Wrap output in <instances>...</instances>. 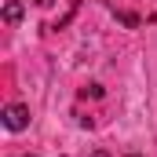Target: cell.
Wrapping results in <instances>:
<instances>
[{
    "label": "cell",
    "instance_id": "obj_1",
    "mask_svg": "<svg viewBox=\"0 0 157 157\" xmlns=\"http://www.w3.org/2000/svg\"><path fill=\"white\" fill-rule=\"evenodd\" d=\"M0 121H4L7 132H22V128H29V106L26 102H11V106H4Z\"/></svg>",
    "mask_w": 157,
    "mask_h": 157
},
{
    "label": "cell",
    "instance_id": "obj_2",
    "mask_svg": "<svg viewBox=\"0 0 157 157\" xmlns=\"http://www.w3.org/2000/svg\"><path fill=\"white\" fill-rule=\"evenodd\" d=\"M4 22L7 26H18L22 22V0H7L4 4Z\"/></svg>",
    "mask_w": 157,
    "mask_h": 157
},
{
    "label": "cell",
    "instance_id": "obj_3",
    "mask_svg": "<svg viewBox=\"0 0 157 157\" xmlns=\"http://www.w3.org/2000/svg\"><path fill=\"white\" fill-rule=\"evenodd\" d=\"M33 4H37V7H51L55 0H33Z\"/></svg>",
    "mask_w": 157,
    "mask_h": 157
},
{
    "label": "cell",
    "instance_id": "obj_4",
    "mask_svg": "<svg viewBox=\"0 0 157 157\" xmlns=\"http://www.w3.org/2000/svg\"><path fill=\"white\" fill-rule=\"evenodd\" d=\"M91 157H110V154H106V150H95V154H91Z\"/></svg>",
    "mask_w": 157,
    "mask_h": 157
},
{
    "label": "cell",
    "instance_id": "obj_5",
    "mask_svg": "<svg viewBox=\"0 0 157 157\" xmlns=\"http://www.w3.org/2000/svg\"><path fill=\"white\" fill-rule=\"evenodd\" d=\"M128 157H139V154H128Z\"/></svg>",
    "mask_w": 157,
    "mask_h": 157
}]
</instances>
